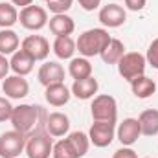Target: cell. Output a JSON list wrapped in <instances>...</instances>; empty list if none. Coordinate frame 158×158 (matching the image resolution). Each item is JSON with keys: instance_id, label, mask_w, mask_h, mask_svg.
I'll list each match as a JSON object with an SVG mask.
<instances>
[{"instance_id": "6da1fadb", "label": "cell", "mask_w": 158, "mask_h": 158, "mask_svg": "<svg viewBox=\"0 0 158 158\" xmlns=\"http://www.w3.org/2000/svg\"><path fill=\"white\" fill-rule=\"evenodd\" d=\"M110 39L112 37L105 28H92L79 35V39L76 40V48L81 57H86V59L96 57V55H101V52L107 48Z\"/></svg>"}, {"instance_id": "7a4b0ae2", "label": "cell", "mask_w": 158, "mask_h": 158, "mask_svg": "<svg viewBox=\"0 0 158 158\" xmlns=\"http://www.w3.org/2000/svg\"><path fill=\"white\" fill-rule=\"evenodd\" d=\"M42 116V107L39 105H30V103H22L19 107H13L11 112V125L15 131L22 132V134H30L35 129H44L39 127V119Z\"/></svg>"}, {"instance_id": "3957f363", "label": "cell", "mask_w": 158, "mask_h": 158, "mask_svg": "<svg viewBox=\"0 0 158 158\" xmlns=\"http://www.w3.org/2000/svg\"><path fill=\"white\" fill-rule=\"evenodd\" d=\"M53 136L48 134L46 129H35L26 138V155L28 158H50L53 149Z\"/></svg>"}, {"instance_id": "277c9868", "label": "cell", "mask_w": 158, "mask_h": 158, "mask_svg": "<svg viewBox=\"0 0 158 158\" xmlns=\"http://www.w3.org/2000/svg\"><path fill=\"white\" fill-rule=\"evenodd\" d=\"M145 55L138 53V52H125V55L118 61V74L125 81H134L136 77L145 74Z\"/></svg>"}, {"instance_id": "5b68a950", "label": "cell", "mask_w": 158, "mask_h": 158, "mask_svg": "<svg viewBox=\"0 0 158 158\" xmlns=\"http://www.w3.org/2000/svg\"><path fill=\"white\" fill-rule=\"evenodd\" d=\"M90 116L94 121H116L118 119V103L109 94H99L90 105Z\"/></svg>"}, {"instance_id": "8992f818", "label": "cell", "mask_w": 158, "mask_h": 158, "mask_svg": "<svg viewBox=\"0 0 158 158\" xmlns=\"http://www.w3.org/2000/svg\"><path fill=\"white\" fill-rule=\"evenodd\" d=\"M26 134L19 131H7L0 134V158H19L26 147Z\"/></svg>"}, {"instance_id": "52a82bcc", "label": "cell", "mask_w": 158, "mask_h": 158, "mask_svg": "<svg viewBox=\"0 0 158 158\" xmlns=\"http://www.w3.org/2000/svg\"><path fill=\"white\" fill-rule=\"evenodd\" d=\"M19 22L30 31H39L48 24V11L40 6H26L19 13Z\"/></svg>"}, {"instance_id": "ba28073f", "label": "cell", "mask_w": 158, "mask_h": 158, "mask_svg": "<svg viewBox=\"0 0 158 158\" xmlns=\"http://www.w3.org/2000/svg\"><path fill=\"white\" fill-rule=\"evenodd\" d=\"M88 138L96 147H109L116 138V121H94L88 131Z\"/></svg>"}, {"instance_id": "9c48e42d", "label": "cell", "mask_w": 158, "mask_h": 158, "mask_svg": "<svg viewBox=\"0 0 158 158\" xmlns=\"http://www.w3.org/2000/svg\"><path fill=\"white\" fill-rule=\"evenodd\" d=\"M20 50H24L33 61H46L50 55V42L42 35H28L20 42Z\"/></svg>"}, {"instance_id": "30bf717a", "label": "cell", "mask_w": 158, "mask_h": 158, "mask_svg": "<svg viewBox=\"0 0 158 158\" xmlns=\"http://www.w3.org/2000/svg\"><path fill=\"white\" fill-rule=\"evenodd\" d=\"M98 19L105 28H119L127 20V11L119 4H107L99 9Z\"/></svg>"}, {"instance_id": "8fae6325", "label": "cell", "mask_w": 158, "mask_h": 158, "mask_svg": "<svg viewBox=\"0 0 158 158\" xmlns=\"http://www.w3.org/2000/svg\"><path fill=\"white\" fill-rule=\"evenodd\" d=\"M140 136H142V129H140V123L136 118H125L116 129V138L125 147L134 145Z\"/></svg>"}, {"instance_id": "7c38bea8", "label": "cell", "mask_w": 158, "mask_h": 158, "mask_svg": "<svg viewBox=\"0 0 158 158\" xmlns=\"http://www.w3.org/2000/svg\"><path fill=\"white\" fill-rule=\"evenodd\" d=\"M37 79L44 88L55 83H64V68L57 61H44L37 72Z\"/></svg>"}, {"instance_id": "4fadbf2b", "label": "cell", "mask_w": 158, "mask_h": 158, "mask_svg": "<svg viewBox=\"0 0 158 158\" xmlns=\"http://www.w3.org/2000/svg\"><path fill=\"white\" fill-rule=\"evenodd\" d=\"M2 92L9 99H22L30 94V83L22 76H7L2 81Z\"/></svg>"}, {"instance_id": "5bb4252c", "label": "cell", "mask_w": 158, "mask_h": 158, "mask_svg": "<svg viewBox=\"0 0 158 158\" xmlns=\"http://www.w3.org/2000/svg\"><path fill=\"white\" fill-rule=\"evenodd\" d=\"M44 129L48 131L50 136H55V138H61L64 134H68L70 131V118L64 114V112H52L48 114L44 119Z\"/></svg>"}, {"instance_id": "9a60e30c", "label": "cell", "mask_w": 158, "mask_h": 158, "mask_svg": "<svg viewBox=\"0 0 158 158\" xmlns=\"http://www.w3.org/2000/svg\"><path fill=\"white\" fill-rule=\"evenodd\" d=\"M98 88H99L98 79L94 77V76H90V77H85V79H76L74 85H72V88H70V92H72V96H76L77 99L86 101V99L96 98Z\"/></svg>"}, {"instance_id": "2e32d148", "label": "cell", "mask_w": 158, "mask_h": 158, "mask_svg": "<svg viewBox=\"0 0 158 158\" xmlns=\"http://www.w3.org/2000/svg\"><path fill=\"white\" fill-rule=\"evenodd\" d=\"M44 98H46V101H48L52 107H63V105H66V103L70 101L72 92H70V88H68L64 83H55V85L46 86Z\"/></svg>"}, {"instance_id": "e0dca14e", "label": "cell", "mask_w": 158, "mask_h": 158, "mask_svg": "<svg viewBox=\"0 0 158 158\" xmlns=\"http://www.w3.org/2000/svg\"><path fill=\"white\" fill-rule=\"evenodd\" d=\"M48 26H50V31L55 35V37H63V35H72L74 30H76V22L70 15L66 13H59V15H53L50 20H48Z\"/></svg>"}, {"instance_id": "ac0fdd59", "label": "cell", "mask_w": 158, "mask_h": 158, "mask_svg": "<svg viewBox=\"0 0 158 158\" xmlns=\"http://www.w3.org/2000/svg\"><path fill=\"white\" fill-rule=\"evenodd\" d=\"M33 64H35V61H33L24 50H17V52L11 55V59H9V66H11L13 74H15V76H22V77H26L28 74H31Z\"/></svg>"}, {"instance_id": "d6986e66", "label": "cell", "mask_w": 158, "mask_h": 158, "mask_svg": "<svg viewBox=\"0 0 158 158\" xmlns=\"http://www.w3.org/2000/svg\"><path fill=\"white\" fill-rule=\"evenodd\" d=\"M131 90L138 99H147L156 92V83L143 74V76L136 77L134 81H131Z\"/></svg>"}, {"instance_id": "ffe728a7", "label": "cell", "mask_w": 158, "mask_h": 158, "mask_svg": "<svg viewBox=\"0 0 158 158\" xmlns=\"http://www.w3.org/2000/svg\"><path fill=\"white\" fill-rule=\"evenodd\" d=\"M52 48H53V53L57 55V59H72L74 57V53L77 52V48H76V40L72 39L70 35H63V37H55L53 40V44H52Z\"/></svg>"}, {"instance_id": "44dd1931", "label": "cell", "mask_w": 158, "mask_h": 158, "mask_svg": "<svg viewBox=\"0 0 158 158\" xmlns=\"http://www.w3.org/2000/svg\"><path fill=\"white\" fill-rule=\"evenodd\" d=\"M140 129L143 136H156L158 134V109H147L138 118Z\"/></svg>"}, {"instance_id": "7402d4cb", "label": "cell", "mask_w": 158, "mask_h": 158, "mask_svg": "<svg viewBox=\"0 0 158 158\" xmlns=\"http://www.w3.org/2000/svg\"><path fill=\"white\" fill-rule=\"evenodd\" d=\"M125 55V44L119 39H110V42L107 44V48L101 52V59L105 64H118V61Z\"/></svg>"}, {"instance_id": "603a6c76", "label": "cell", "mask_w": 158, "mask_h": 158, "mask_svg": "<svg viewBox=\"0 0 158 158\" xmlns=\"http://www.w3.org/2000/svg\"><path fill=\"white\" fill-rule=\"evenodd\" d=\"M20 46V39L17 35V31H13L11 28L7 30H0V53L2 55H13Z\"/></svg>"}, {"instance_id": "cb8c5ba5", "label": "cell", "mask_w": 158, "mask_h": 158, "mask_svg": "<svg viewBox=\"0 0 158 158\" xmlns=\"http://www.w3.org/2000/svg\"><path fill=\"white\" fill-rule=\"evenodd\" d=\"M68 74L76 79H85L92 76V64L86 57H72L68 64Z\"/></svg>"}, {"instance_id": "d4e9b609", "label": "cell", "mask_w": 158, "mask_h": 158, "mask_svg": "<svg viewBox=\"0 0 158 158\" xmlns=\"http://www.w3.org/2000/svg\"><path fill=\"white\" fill-rule=\"evenodd\" d=\"M19 22V11L11 2H0V30H7Z\"/></svg>"}, {"instance_id": "484cf974", "label": "cell", "mask_w": 158, "mask_h": 158, "mask_svg": "<svg viewBox=\"0 0 158 158\" xmlns=\"http://www.w3.org/2000/svg\"><path fill=\"white\" fill-rule=\"evenodd\" d=\"M66 138H68V142L72 143V147L76 149V153H77L79 158H83L88 153V147H90V138H88V134H85V132H81V131H74V132H70Z\"/></svg>"}, {"instance_id": "4316f807", "label": "cell", "mask_w": 158, "mask_h": 158, "mask_svg": "<svg viewBox=\"0 0 158 158\" xmlns=\"http://www.w3.org/2000/svg\"><path fill=\"white\" fill-rule=\"evenodd\" d=\"M52 156L53 158H79L77 153H76V149H74L72 143L68 142V138H61L59 142L53 143Z\"/></svg>"}, {"instance_id": "83f0119b", "label": "cell", "mask_w": 158, "mask_h": 158, "mask_svg": "<svg viewBox=\"0 0 158 158\" xmlns=\"http://www.w3.org/2000/svg\"><path fill=\"white\" fill-rule=\"evenodd\" d=\"M72 4H74V0H50V2H46L48 9H50L53 15L66 13V11L72 7Z\"/></svg>"}, {"instance_id": "f1b7e54d", "label": "cell", "mask_w": 158, "mask_h": 158, "mask_svg": "<svg viewBox=\"0 0 158 158\" xmlns=\"http://www.w3.org/2000/svg\"><path fill=\"white\" fill-rule=\"evenodd\" d=\"M145 61H147V64H151L153 68L158 70V37L149 44L147 53H145Z\"/></svg>"}, {"instance_id": "f546056e", "label": "cell", "mask_w": 158, "mask_h": 158, "mask_svg": "<svg viewBox=\"0 0 158 158\" xmlns=\"http://www.w3.org/2000/svg\"><path fill=\"white\" fill-rule=\"evenodd\" d=\"M11 112H13V105L9 103V98L0 96V123L11 119Z\"/></svg>"}, {"instance_id": "4dcf8cb0", "label": "cell", "mask_w": 158, "mask_h": 158, "mask_svg": "<svg viewBox=\"0 0 158 158\" xmlns=\"http://www.w3.org/2000/svg\"><path fill=\"white\" fill-rule=\"evenodd\" d=\"M147 6V0H125V7L129 11H142Z\"/></svg>"}, {"instance_id": "1f68e13d", "label": "cell", "mask_w": 158, "mask_h": 158, "mask_svg": "<svg viewBox=\"0 0 158 158\" xmlns=\"http://www.w3.org/2000/svg\"><path fill=\"white\" fill-rule=\"evenodd\" d=\"M112 158H138V155H136V151L134 149H131V147H121V149H118L114 155H112Z\"/></svg>"}, {"instance_id": "d6a6232c", "label": "cell", "mask_w": 158, "mask_h": 158, "mask_svg": "<svg viewBox=\"0 0 158 158\" xmlns=\"http://www.w3.org/2000/svg\"><path fill=\"white\" fill-rule=\"evenodd\" d=\"M9 70H11V66H9L7 57L0 53V81H4V79L7 77V72H9Z\"/></svg>"}, {"instance_id": "836d02e7", "label": "cell", "mask_w": 158, "mask_h": 158, "mask_svg": "<svg viewBox=\"0 0 158 158\" xmlns=\"http://www.w3.org/2000/svg\"><path fill=\"white\" fill-rule=\"evenodd\" d=\"M77 2L85 11H94L101 6V0H77Z\"/></svg>"}, {"instance_id": "e575fe53", "label": "cell", "mask_w": 158, "mask_h": 158, "mask_svg": "<svg viewBox=\"0 0 158 158\" xmlns=\"http://www.w3.org/2000/svg\"><path fill=\"white\" fill-rule=\"evenodd\" d=\"M11 4H13L15 7H17V6H19V7H26V6H31L33 0H11Z\"/></svg>"}, {"instance_id": "d590c367", "label": "cell", "mask_w": 158, "mask_h": 158, "mask_svg": "<svg viewBox=\"0 0 158 158\" xmlns=\"http://www.w3.org/2000/svg\"><path fill=\"white\" fill-rule=\"evenodd\" d=\"M44 2H50V0H44Z\"/></svg>"}, {"instance_id": "8d00e7d4", "label": "cell", "mask_w": 158, "mask_h": 158, "mask_svg": "<svg viewBox=\"0 0 158 158\" xmlns=\"http://www.w3.org/2000/svg\"><path fill=\"white\" fill-rule=\"evenodd\" d=\"M19 158H20V156H19Z\"/></svg>"}]
</instances>
